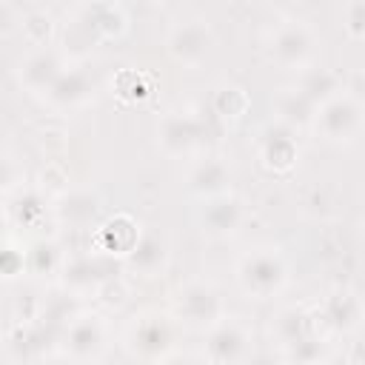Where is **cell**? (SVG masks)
Returning a JSON list of instances; mask_svg holds the SVG:
<instances>
[{
  "mask_svg": "<svg viewBox=\"0 0 365 365\" xmlns=\"http://www.w3.org/2000/svg\"><path fill=\"white\" fill-rule=\"evenodd\" d=\"M297 131H291L288 125L277 123V125H268L262 134H259V160L268 171L274 174H288L297 160H299V145H297Z\"/></svg>",
  "mask_w": 365,
  "mask_h": 365,
  "instance_id": "obj_12",
  "label": "cell"
},
{
  "mask_svg": "<svg viewBox=\"0 0 365 365\" xmlns=\"http://www.w3.org/2000/svg\"><path fill=\"white\" fill-rule=\"evenodd\" d=\"M0 279H3V277H0Z\"/></svg>",
  "mask_w": 365,
  "mask_h": 365,
  "instance_id": "obj_37",
  "label": "cell"
},
{
  "mask_svg": "<svg viewBox=\"0 0 365 365\" xmlns=\"http://www.w3.org/2000/svg\"><path fill=\"white\" fill-rule=\"evenodd\" d=\"M26 268L31 274H54L60 268V251L51 242H37L26 251Z\"/></svg>",
  "mask_w": 365,
  "mask_h": 365,
  "instance_id": "obj_27",
  "label": "cell"
},
{
  "mask_svg": "<svg viewBox=\"0 0 365 365\" xmlns=\"http://www.w3.org/2000/svg\"><path fill=\"white\" fill-rule=\"evenodd\" d=\"M174 339H177L174 322H171L165 314L148 311V314H140V317L128 325L125 348H128L134 356H140V359L157 362V359H168V356H171Z\"/></svg>",
  "mask_w": 365,
  "mask_h": 365,
  "instance_id": "obj_3",
  "label": "cell"
},
{
  "mask_svg": "<svg viewBox=\"0 0 365 365\" xmlns=\"http://www.w3.org/2000/svg\"><path fill=\"white\" fill-rule=\"evenodd\" d=\"M325 336L319 334H311L305 339H297L294 345L282 348V356L291 359V362H325L328 359V348H325Z\"/></svg>",
  "mask_w": 365,
  "mask_h": 365,
  "instance_id": "obj_23",
  "label": "cell"
},
{
  "mask_svg": "<svg viewBox=\"0 0 365 365\" xmlns=\"http://www.w3.org/2000/svg\"><path fill=\"white\" fill-rule=\"evenodd\" d=\"M311 334H319V328H317L314 311H305V308H282V311L274 317V322H271V336H274L282 348H288V345H294L297 339H305V336H311ZM319 336H322V334H319Z\"/></svg>",
  "mask_w": 365,
  "mask_h": 365,
  "instance_id": "obj_19",
  "label": "cell"
},
{
  "mask_svg": "<svg viewBox=\"0 0 365 365\" xmlns=\"http://www.w3.org/2000/svg\"><path fill=\"white\" fill-rule=\"evenodd\" d=\"M342 29L348 40L359 43L365 37V0H348L342 11Z\"/></svg>",
  "mask_w": 365,
  "mask_h": 365,
  "instance_id": "obj_28",
  "label": "cell"
},
{
  "mask_svg": "<svg viewBox=\"0 0 365 365\" xmlns=\"http://www.w3.org/2000/svg\"><path fill=\"white\" fill-rule=\"evenodd\" d=\"M26 265V251L14 248V245H6L0 240V277H14L20 274Z\"/></svg>",
  "mask_w": 365,
  "mask_h": 365,
  "instance_id": "obj_32",
  "label": "cell"
},
{
  "mask_svg": "<svg viewBox=\"0 0 365 365\" xmlns=\"http://www.w3.org/2000/svg\"><path fill=\"white\" fill-rule=\"evenodd\" d=\"M202 134V123L191 114H180V111H171L165 114L160 123H157V145L168 154V157H182L188 154L197 140Z\"/></svg>",
  "mask_w": 365,
  "mask_h": 365,
  "instance_id": "obj_13",
  "label": "cell"
},
{
  "mask_svg": "<svg viewBox=\"0 0 365 365\" xmlns=\"http://www.w3.org/2000/svg\"><path fill=\"white\" fill-rule=\"evenodd\" d=\"M248 356H251L248 325L222 314L205 334V359L208 362H242Z\"/></svg>",
  "mask_w": 365,
  "mask_h": 365,
  "instance_id": "obj_6",
  "label": "cell"
},
{
  "mask_svg": "<svg viewBox=\"0 0 365 365\" xmlns=\"http://www.w3.org/2000/svg\"><path fill=\"white\" fill-rule=\"evenodd\" d=\"M145 83H148V77H145L143 71L125 68V71H120V74L111 80V88H114V94H117L120 100H143V97L151 91Z\"/></svg>",
  "mask_w": 365,
  "mask_h": 365,
  "instance_id": "obj_25",
  "label": "cell"
},
{
  "mask_svg": "<svg viewBox=\"0 0 365 365\" xmlns=\"http://www.w3.org/2000/svg\"><path fill=\"white\" fill-rule=\"evenodd\" d=\"M63 348L71 359H97L106 348V322L97 314H74L66 322Z\"/></svg>",
  "mask_w": 365,
  "mask_h": 365,
  "instance_id": "obj_8",
  "label": "cell"
},
{
  "mask_svg": "<svg viewBox=\"0 0 365 365\" xmlns=\"http://www.w3.org/2000/svg\"><path fill=\"white\" fill-rule=\"evenodd\" d=\"M125 265L140 277H154L168 262V242L160 234H140L137 245L123 257Z\"/></svg>",
  "mask_w": 365,
  "mask_h": 365,
  "instance_id": "obj_18",
  "label": "cell"
},
{
  "mask_svg": "<svg viewBox=\"0 0 365 365\" xmlns=\"http://www.w3.org/2000/svg\"><path fill=\"white\" fill-rule=\"evenodd\" d=\"M40 188L48 191V194H66V188H68V174L63 171V165L48 163V165L43 168V174H40Z\"/></svg>",
  "mask_w": 365,
  "mask_h": 365,
  "instance_id": "obj_31",
  "label": "cell"
},
{
  "mask_svg": "<svg viewBox=\"0 0 365 365\" xmlns=\"http://www.w3.org/2000/svg\"><path fill=\"white\" fill-rule=\"evenodd\" d=\"M140 234H143V228L131 214H114L97 228L94 245H97V251H103L108 257H125L137 245Z\"/></svg>",
  "mask_w": 365,
  "mask_h": 365,
  "instance_id": "obj_14",
  "label": "cell"
},
{
  "mask_svg": "<svg viewBox=\"0 0 365 365\" xmlns=\"http://www.w3.org/2000/svg\"><path fill=\"white\" fill-rule=\"evenodd\" d=\"M0 228H3V222H0ZM0 240H3V231H0Z\"/></svg>",
  "mask_w": 365,
  "mask_h": 365,
  "instance_id": "obj_35",
  "label": "cell"
},
{
  "mask_svg": "<svg viewBox=\"0 0 365 365\" xmlns=\"http://www.w3.org/2000/svg\"><path fill=\"white\" fill-rule=\"evenodd\" d=\"M317 328H325V331H334V334H351L362 325V299L342 288V291H334L317 311Z\"/></svg>",
  "mask_w": 365,
  "mask_h": 365,
  "instance_id": "obj_11",
  "label": "cell"
},
{
  "mask_svg": "<svg viewBox=\"0 0 365 365\" xmlns=\"http://www.w3.org/2000/svg\"><path fill=\"white\" fill-rule=\"evenodd\" d=\"M94 91V83L86 71L80 68H63L57 74V80L43 91V97L54 106V108H71L88 100V94Z\"/></svg>",
  "mask_w": 365,
  "mask_h": 365,
  "instance_id": "obj_17",
  "label": "cell"
},
{
  "mask_svg": "<svg viewBox=\"0 0 365 365\" xmlns=\"http://www.w3.org/2000/svg\"><path fill=\"white\" fill-rule=\"evenodd\" d=\"M57 211H60L63 220H68V222H74V225H83V222H88V220L94 217L97 200L88 197V194H83V191H77V194H68Z\"/></svg>",
  "mask_w": 365,
  "mask_h": 365,
  "instance_id": "obj_26",
  "label": "cell"
},
{
  "mask_svg": "<svg viewBox=\"0 0 365 365\" xmlns=\"http://www.w3.org/2000/svg\"><path fill=\"white\" fill-rule=\"evenodd\" d=\"M11 23H14V14H11V9L6 6V3H0V37L11 29Z\"/></svg>",
  "mask_w": 365,
  "mask_h": 365,
  "instance_id": "obj_34",
  "label": "cell"
},
{
  "mask_svg": "<svg viewBox=\"0 0 365 365\" xmlns=\"http://www.w3.org/2000/svg\"><path fill=\"white\" fill-rule=\"evenodd\" d=\"M74 317V308L66 297H57L54 302L46 305V319H54V322H68Z\"/></svg>",
  "mask_w": 365,
  "mask_h": 365,
  "instance_id": "obj_33",
  "label": "cell"
},
{
  "mask_svg": "<svg viewBox=\"0 0 365 365\" xmlns=\"http://www.w3.org/2000/svg\"><path fill=\"white\" fill-rule=\"evenodd\" d=\"M222 314H225V308H222V299H220V294L214 291V285L200 282V279H191V282H185L182 288H177V297H174V317H177V322H182L185 328L208 331Z\"/></svg>",
  "mask_w": 365,
  "mask_h": 365,
  "instance_id": "obj_4",
  "label": "cell"
},
{
  "mask_svg": "<svg viewBox=\"0 0 365 365\" xmlns=\"http://www.w3.org/2000/svg\"><path fill=\"white\" fill-rule=\"evenodd\" d=\"M237 282L254 299L277 297L288 282V262L279 248H254L237 262Z\"/></svg>",
  "mask_w": 365,
  "mask_h": 365,
  "instance_id": "obj_1",
  "label": "cell"
},
{
  "mask_svg": "<svg viewBox=\"0 0 365 365\" xmlns=\"http://www.w3.org/2000/svg\"><path fill=\"white\" fill-rule=\"evenodd\" d=\"M125 297H128V288H125V282L123 279H111V277H106L100 285H97V299L103 302V305H108V308H120L123 302H125Z\"/></svg>",
  "mask_w": 365,
  "mask_h": 365,
  "instance_id": "obj_30",
  "label": "cell"
},
{
  "mask_svg": "<svg viewBox=\"0 0 365 365\" xmlns=\"http://www.w3.org/2000/svg\"><path fill=\"white\" fill-rule=\"evenodd\" d=\"M23 34L37 48L48 46L51 37H54V17L48 11H31V14H26L23 17Z\"/></svg>",
  "mask_w": 365,
  "mask_h": 365,
  "instance_id": "obj_24",
  "label": "cell"
},
{
  "mask_svg": "<svg viewBox=\"0 0 365 365\" xmlns=\"http://www.w3.org/2000/svg\"><path fill=\"white\" fill-rule=\"evenodd\" d=\"M188 191L200 200L231 191V168L222 157H202L188 171Z\"/></svg>",
  "mask_w": 365,
  "mask_h": 365,
  "instance_id": "obj_15",
  "label": "cell"
},
{
  "mask_svg": "<svg viewBox=\"0 0 365 365\" xmlns=\"http://www.w3.org/2000/svg\"><path fill=\"white\" fill-rule=\"evenodd\" d=\"M214 43V34L208 29L205 20H185V23H177L171 31H168V54L182 63V66H200L208 54Z\"/></svg>",
  "mask_w": 365,
  "mask_h": 365,
  "instance_id": "obj_7",
  "label": "cell"
},
{
  "mask_svg": "<svg viewBox=\"0 0 365 365\" xmlns=\"http://www.w3.org/2000/svg\"><path fill=\"white\" fill-rule=\"evenodd\" d=\"M314 48H317V37L311 31L308 23L302 20H285L274 29L271 34V43H268V54L277 66L282 68H305L314 57Z\"/></svg>",
  "mask_w": 365,
  "mask_h": 365,
  "instance_id": "obj_5",
  "label": "cell"
},
{
  "mask_svg": "<svg viewBox=\"0 0 365 365\" xmlns=\"http://www.w3.org/2000/svg\"><path fill=\"white\" fill-rule=\"evenodd\" d=\"M148 3H160V0H148Z\"/></svg>",
  "mask_w": 365,
  "mask_h": 365,
  "instance_id": "obj_36",
  "label": "cell"
},
{
  "mask_svg": "<svg viewBox=\"0 0 365 365\" xmlns=\"http://www.w3.org/2000/svg\"><path fill=\"white\" fill-rule=\"evenodd\" d=\"M362 120H365L362 100L354 91L342 88V91H336L334 97H328L317 106L311 128H317L328 143L348 145L362 134Z\"/></svg>",
  "mask_w": 365,
  "mask_h": 365,
  "instance_id": "obj_2",
  "label": "cell"
},
{
  "mask_svg": "<svg viewBox=\"0 0 365 365\" xmlns=\"http://www.w3.org/2000/svg\"><path fill=\"white\" fill-rule=\"evenodd\" d=\"M211 108H214V114H217L220 120L237 123V120H242V117L248 114L251 97H248V91H245L242 86L222 83V86L214 91V97H211Z\"/></svg>",
  "mask_w": 365,
  "mask_h": 365,
  "instance_id": "obj_22",
  "label": "cell"
},
{
  "mask_svg": "<svg viewBox=\"0 0 365 365\" xmlns=\"http://www.w3.org/2000/svg\"><path fill=\"white\" fill-rule=\"evenodd\" d=\"M77 23L88 40H120L128 31V14L117 0H91Z\"/></svg>",
  "mask_w": 365,
  "mask_h": 365,
  "instance_id": "obj_10",
  "label": "cell"
},
{
  "mask_svg": "<svg viewBox=\"0 0 365 365\" xmlns=\"http://www.w3.org/2000/svg\"><path fill=\"white\" fill-rule=\"evenodd\" d=\"M274 106H277V123L288 125L291 131H299V128H311V125H314L317 103L308 100L297 86L279 91V97H277Z\"/></svg>",
  "mask_w": 365,
  "mask_h": 365,
  "instance_id": "obj_20",
  "label": "cell"
},
{
  "mask_svg": "<svg viewBox=\"0 0 365 365\" xmlns=\"http://www.w3.org/2000/svg\"><path fill=\"white\" fill-rule=\"evenodd\" d=\"M297 88H299L308 100H314V103L319 106L322 100H328V97H334L336 91H342V77L334 74V71H328V68H311V66H305V68H299Z\"/></svg>",
  "mask_w": 365,
  "mask_h": 365,
  "instance_id": "obj_21",
  "label": "cell"
},
{
  "mask_svg": "<svg viewBox=\"0 0 365 365\" xmlns=\"http://www.w3.org/2000/svg\"><path fill=\"white\" fill-rule=\"evenodd\" d=\"M63 68H66V66H63V57H60L54 48L43 46V48H37L34 54H29V57L20 63V83H23L29 91L43 94V91L57 80V74H60Z\"/></svg>",
  "mask_w": 365,
  "mask_h": 365,
  "instance_id": "obj_16",
  "label": "cell"
},
{
  "mask_svg": "<svg viewBox=\"0 0 365 365\" xmlns=\"http://www.w3.org/2000/svg\"><path fill=\"white\" fill-rule=\"evenodd\" d=\"M9 214H11L14 222H20V225H34V222L46 214V208L40 205V200H37L34 194H26V197H20L17 202L9 205Z\"/></svg>",
  "mask_w": 365,
  "mask_h": 365,
  "instance_id": "obj_29",
  "label": "cell"
},
{
  "mask_svg": "<svg viewBox=\"0 0 365 365\" xmlns=\"http://www.w3.org/2000/svg\"><path fill=\"white\" fill-rule=\"evenodd\" d=\"M242 222H245V202L240 197H234L231 191L202 200L200 225L208 237H231Z\"/></svg>",
  "mask_w": 365,
  "mask_h": 365,
  "instance_id": "obj_9",
  "label": "cell"
}]
</instances>
